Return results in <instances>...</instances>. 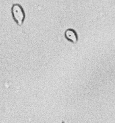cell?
Here are the masks:
<instances>
[{"mask_svg":"<svg viewBox=\"0 0 115 123\" xmlns=\"http://www.w3.org/2000/svg\"><path fill=\"white\" fill-rule=\"evenodd\" d=\"M11 13L16 23L19 26H21L25 18V12L22 6L19 4H14L11 7Z\"/></svg>","mask_w":115,"mask_h":123,"instance_id":"1","label":"cell"},{"mask_svg":"<svg viewBox=\"0 0 115 123\" xmlns=\"http://www.w3.org/2000/svg\"><path fill=\"white\" fill-rule=\"evenodd\" d=\"M65 37L73 43H76L78 41V34L74 30L72 29H68L65 31Z\"/></svg>","mask_w":115,"mask_h":123,"instance_id":"2","label":"cell"}]
</instances>
